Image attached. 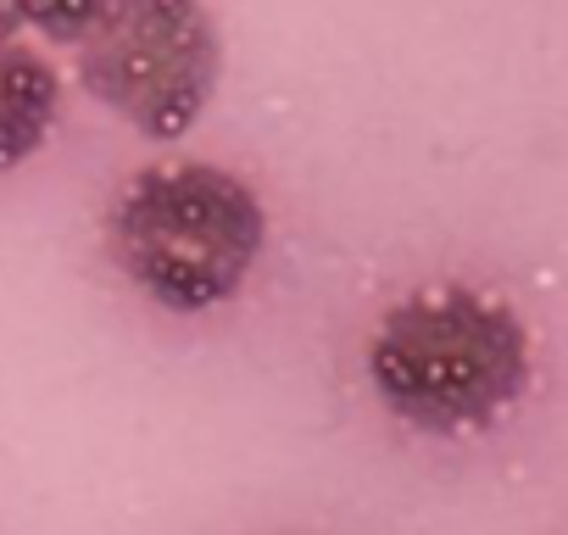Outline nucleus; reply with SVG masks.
<instances>
[{"mask_svg":"<svg viewBox=\"0 0 568 535\" xmlns=\"http://www.w3.org/2000/svg\"><path fill=\"white\" fill-rule=\"evenodd\" d=\"M535 374L524 319L468 285L402 296L368 335L374 396L429 435L490 430L513 413Z\"/></svg>","mask_w":568,"mask_h":535,"instance_id":"f257e3e1","label":"nucleus"},{"mask_svg":"<svg viewBox=\"0 0 568 535\" xmlns=\"http://www.w3.org/2000/svg\"><path fill=\"white\" fill-rule=\"evenodd\" d=\"M267 245L262 195L212 162L134 173L106 212V251L123 280L168 313L223 307Z\"/></svg>","mask_w":568,"mask_h":535,"instance_id":"f03ea898","label":"nucleus"},{"mask_svg":"<svg viewBox=\"0 0 568 535\" xmlns=\"http://www.w3.org/2000/svg\"><path fill=\"white\" fill-rule=\"evenodd\" d=\"M223 73L217 23L201 0H112L79 40L84 90L145 140H179L212 107Z\"/></svg>","mask_w":568,"mask_h":535,"instance_id":"7ed1b4c3","label":"nucleus"},{"mask_svg":"<svg viewBox=\"0 0 568 535\" xmlns=\"http://www.w3.org/2000/svg\"><path fill=\"white\" fill-rule=\"evenodd\" d=\"M62 112V79L57 68L29 46H0V173L29 162Z\"/></svg>","mask_w":568,"mask_h":535,"instance_id":"20e7f679","label":"nucleus"},{"mask_svg":"<svg viewBox=\"0 0 568 535\" xmlns=\"http://www.w3.org/2000/svg\"><path fill=\"white\" fill-rule=\"evenodd\" d=\"M12 7H18V23L23 29H40L45 40L79 46L112 0H12Z\"/></svg>","mask_w":568,"mask_h":535,"instance_id":"39448f33","label":"nucleus"},{"mask_svg":"<svg viewBox=\"0 0 568 535\" xmlns=\"http://www.w3.org/2000/svg\"><path fill=\"white\" fill-rule=\"evenodd\" d=\"M18 34H23L18 7H12V0H0V46H18Z\"/></svg>","mask_w":568,"mask_h":535,"instance_id":"423d86ee","label":"nucleus"}]
</instances>
